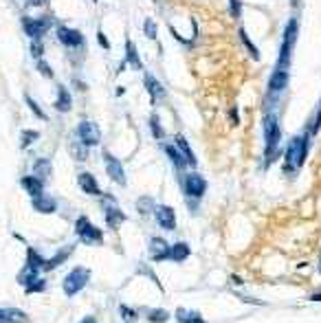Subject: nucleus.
I'll return each instance as SVG.
<instances>
[{
  "label": "nucleus",
  "mask_w": 321,
  "mask_h": 323,
  "mask_svg": "<svg viewBox=\"0 0 321 323\" xmlns=\"http://www.w3.org/2000/svg\"><path fill=\"white\" fill-rule=\"evenodd\" d=\"M154 218H156V224H159L161 229H165V231L176 229V211H174L169 205L154 207Z\"/></svg>",
  "instance_id": "10"
},
{
  "label": "nucleus",
  "mask_w": 321,
  "mask_h": 323,
  "mask_svg": "<svg viewBox=\"0 0 321 323\" xmlns=\"http://www.w3.org/2000/svg\"><path fill=\"white\" fill-rule=\"evenodd\" d=\"M104 165H106V174L110 176V180L112 182H117V185L121 187H125V169L123 165H121V161L117 156H112L108 150H104Z\"/></svg>",
  "instance_id": "8"
},
{
  "label": "nucleus",
  "mask_w": 321,
  "mask_h": 323,
  "mask_svg": "<svg viewBox=\"0 0 321 323\" xmlns=\"http://www.w3.org/2000/svg\"><path fill=\"white\" fill-rule=\"evenodd\" d=\"M280 139H282V127H280V121H277L275 114H269L264 119V141H266V148H264V156H266V163H273L277 158V148H280Z\"/></svg>",
  "instance_id": "2"
},
{
  "label": "nucleus",
  "mask_w": 321,
  "mask_h": 323,
  "mask_svg": "<svg viewBox=\"0 0 321 323\" xmlns=\"http://www.w3.org/2000/svg\"><path fill=\"white\" fill-rule=\"evenodd\" d=\"M31 207L38 213H44V216H48V213H55L57 211V203L55 198L46 196V193H42V196H35L31 198Z\"/></svg>",
  "instance_id": "16"
},
{
  "label": "nucleus",
  "mask_w": 321,
  "mask_h": 323,
  "mask_svg": "<svg viewBox=\"0 0 321 323\" xmlns=\"http://www.w3.org/2000/svg\"><path fill=\"white\" fill-rule=\"evenodd\" d=\"M205 191H207V180L203 178L198 172H189L185 174L183 178V193L189 200H201L205 196Z\"/></svg>",
  "instance_id": "6"
},
{
  "label": "nucleus",
  "mask_w": 321,
  "mask_h": 323,
  "mask_svg": "<svg viewBox=\"0 0 321 323\" xmlns=\"http://www.w3.org/2000/svg\"><path fill=\"white\" fill-rule=\"evenodd\" d=\"M20 185H22V189L29 193L31 198H35V196H42L44 193V180H40L38 176H24V178L20 180Z\"/></svg>",
  "instance_id": "19"
},
{
  "label": "nucleus",
  "mask_w": 321,
  "mask_h": 323,
  "mask_svg": "<svg viewBox=\"0 0 321 323\" xmlns=\"http://www.w3.org/2000/svg\"><path fill=\"white\" fill-rule=\"evenodd\" d=\"M24 290H27V295H33V292H44L46 290V279L44 277H35L33 282H29L27 286H24Z\"/></svg>",
  "instance_id": "31"
},
{
  "label": "nucleus",
  "mask_w": 321,
  "mask_h": 323,
  "mask_svg": "<svg viewBox=\"0 0 321 323\" xmlns=\"http://www.w3.org/2000/svg\"><path fill=\"white\" fill-rule=\"evenodd\" d=\"M51 174H53V163L48 158H38L33 163V176H38L40 180H46Z\"/></svg>",
  "instance_id": "26"
},
{
  "label": "nucleus",
  "mask_w": 321,
  "mask_h": 323,
  "mask_svg": "<svg viewBox=\"0 0 321 323\" xmlns=\"http://www.w3.org/2000/svg\"><path fill=\"white\" fill-rule=\"evenodd\" d=\"M169 242L165 237H159V235H152L150 237V257L152 262H165L169 260Z\"/></svg>",
  "instance_id": "11"
},
{
  "label": "nucleus",
  "mask_w": 321,
  "mask_h": 323,
  "mask_svg": "<svg viewBox=\"0 0 321 323\" xmlns=\"http://www.w3.org/2000/svg\"><path fill=\"white\" fill-rule=\"evenodd\" d=\"M240 40L244 42V46H246V48H249V53H251V55H253V59H260L258 46H255V44H253V42L249 40V35H246V31H244V29H240Z\"/></svg>",
  "instance_id": "37"
},
{
  "label": "nucleus",
  "mask_w": 321,
  "mask_h": 323,
  "mask_svg": "<svg viewBox=\"0 0 321 323\" xmlns=\"http://www.w3.org/2000/svg\"><path fill=\"white\" fill-rule=\"evenodd\" d=\"M174 319H176L178 323H207L205 321V316L198 312V310H194V308H176Z\"/></svg>",
  "instance_id": "20"
},
{
  "label": "nucleus",
  "mask_w": 321,
  "mask_h": 323,
  "mask_svg": "<svg viewBox=\"0 0 321 323\" xmlns=\"http://www.w3.org/2000/svg\"><path fill=\"white\" fill-rule=\"evenodd\" d=\"M308 299H310V301H321V288H319V290H314L312 295L308 297Z\"/></svg>",
  "instance_id": "45"
},
{
  "label": "nucleus",
  "mask_w": 321,
  "mask_h": 323,
  "mask_svg": "<svg viewBox=\"0 0 321 323\" xmlns=\"http://www.w3.org/2000/svg\"><path fill=\"white\" fill-rule=\"evenodd\" d=\"M57 40L62 42L64 46L69 48H77L84 44V35L77 29H69V27H57Z\"/></svg>",
  "instance_id": "12"
},
{
  "label": "nucleus",
  "mask_w": 321,
  "mask_h": 323,
  "mask_svg": "<svg viewBox=\"0 0 321 323\" xmlns=\"http://www.w3.org/2000/svg\"><path fill=\"white\" fill-rule=\"evenodd\" d=\"M143 31L150 40H156V22L152 20V18H148V20L143 22Z\"/></svg>",
  "instance_id": "38"
},
{
  "label": "nucleus",
  "mask_w": 321,
  "mask_h": 323,
  "mask_svg": "<svg viewBox=\"0 0 321 323\" xmlns=\"http://www.w3.org/2000/svg\"><path fill=\"white\" fill-rule=\"evenodd\" d=\"M31 55H33L35 59H42V55H44V46H42L40 40H33V42H31Z\"/></svg>",
  "instance_id": "39"
},
{
  "label": "nucleus",
  "mask_w": 321,
  "mask_h": 323,
  "mask_svg": "<svg viewBox=\"0 0 321 323\" xmlns=\"http://www.w3.org/2000/svg\"><path fill=\"white\" fill-rule=\"evenodd\" d=\"M319 275H321V260H319Z\"/></svg>",
  "instance_id": "47"
},
{
  "label": "nucleus",
  "mask_w": 321,
  "mask_h": 323,
  "mask_svg": "<svg viewBox=\"0 0 321 323\" xmlns=\"http://www.w3.org/2000/svg\"><path fill=\"white\" fill-rule=\"evenodd\" d=\"M24 101H27V106L31 108V112L35 114V117L38 119H42V121H46V114H44V110H42V108L38 106V101L33 99V97H29V95H24Z\"/></svg>",
  "instance_id": "35"
},
{
  "label": "nucleus",
  "mask_w": 321,
  "mask_h": 323,
  "mask_svg": "<svg viewBox=\"0 0 321 323\" xmlns=\"http://www.w3.org/2000/svg\"><path fill=\"white\" fill-rule=\"evenodd\" d=\"M154 3H156V0H154Z\"/></svg>",
  "instance_id": "49"
},
{
  "label": "nucleus",
  "mask_w": 321,
  "mask_h": 323,
  "mask_svg": "<svg viewBox=\"0 0 321 323\" xmlns=\"http://www.w3.org/2000/svg\"><path fill=\"white\" fill-rule=\"evenodd\" d=\"M169 319V312L165 308H154V310H150L148 312V321L150 323H167Z\"/></svg>",
  "instance_id": "30"
},
{
  "label": "nucleus",
  "mask_w": 321,
  "mask_h": 323,
  "mask_svg": "<svg viewBox=\"0 0 321 323\" xmlns=\"http://www.w3.org/2000/svg\"><path fill=\"white\" fill-rule=\"evenodd\" d=\"M148 123H150V130H152V137H154V139H159V141H161V139L165 137V132H163V127H161L159 114H152V117H150V121H148Z\"/></svg>",
  "instance_id": "34"
},
{
  "label": "nucleus",
  "mask_w": 321,
  "mask_h": 323,
  "mask_svg": "<svg viewBox=\"0 0 321 323\" xmlns=\"http://www.w3.org/2000/svg\"><path fill=\"white\" fill-rule=\"evenodd\" d=\"M119 314H121V319H123V323H137V319H139L137 310L130 308V306H125V303H121V306H119Z\"/></svg>",
  "instance_id": "32"
},
{
  "label": "nucleus",
  "mask_w": 321,
  "mask_h": 323,
  "mask_svg": "<svg viewBox=\"0 0 321 323\" xmlns=\"http://www.w3.org/2000/svg\"><path fill=\"white\" fill-rule=\"evenodd\" d=\"M308 134L304 137H295L293 141L288 143L286 148V154H284V172H297V169L306 163V156H308Z\"/></svg>",
  "instance_id": "1"
},
{
  "label": "nucleus",
  "mask_w": 321,
  "mask_h": 323,
  "mask_svg": "<svg viewBox=\"0 0 321 323\" xmlns=\"http://www.w3.org/2000/svg\"><path fill=\"white\" fill-rule=\"evenodd\" d=\"M44 257H42V255L35 251L33 246H27V268H33V271H42V268H44Z\"/></svg>",
  "instance_id": "27"
},
{
  "label": "nucleus",
  "mask_w": 321,
  "mask_h": 323,
  "mask_svg": "<svg viewBox=\"0 0 321 323\" xmlns=\"http://www.w3.org/2000/svg\"><path fill=\"white\" fill-rule=\"evenodd\" d=\"M93 3H97V0H93Z\"/></svg>",
  "instance_id": "48"
},
{
  "label": "nucleus",
  "mask_w": 321,
  "mask_h": 323,
  "mask_svg": "<svg viewBox=\"0 0 321 323\" xmlns=\"http://www.w3.org/2000/svg\"><path fill=\"white\" fill-rule=\"evenodd\" d=\"M75 235L82 244H88V246H99L104 242V233H101L99 227H95L93 222L88 220L86 216H80L75 220Z\"/></svg>",
  "instance_id": "4"
},
{
  "label": "nucleus",
  "mask_w": 321,
  "mask_h": 323,
  "mask_svg": "<svg viewBox=\"0 0 321 323\" xmlns=\"http://www.w3.org/2000/svg\"><path fill=\"white\" fill-rule=\"evenodd\" d=\"M73 251H75V246H73V244H71V246L59 248V251H57L55 255H53L51 260H46V262H44V268H42V271H53V268H57L59 264H64V262L71 257V253H73Z\"/></svg>",
  "instance_id": "23"
},
{
  "label": "nucleus",
  "mask_w": 321,
  "mask_h": 323,
  "mask_svg": "<svg viewBox=\"0 0 321 323\" xmlns=\"http://www.w3.org/2000/svg\"><path fill=\"white\" fill-rule=\"evenodd\" d=\"M97 40H99V44H101V46H104V48H110V44H108V40H106V35H104V33H101V31H99V33H97Z\"/></svg>",
  "instance_id": "43"
},
{
  "label": "nucleus",
  "mask_w": 321,
  "mask_h": 323,
  "mask_svg": "<svg viewBox=\"0 0 321 323\" xmlns=\"http://www.w3.org/2000/svg\"><path fill=\"white\" fill-rule=\"evenodd\" d=\"M73 108V97L66 86H57V99H55V110L57 112H69Z\"/></svg>",
  "instance_id": "25"
},
{
  "label": "nucleus",
  "mask_w": 321,
  "mask_h": 323,
  "mask_svg": "<svg viewBox=\"0 0 321 323\" xmlns=\"http://www.w3.org/2000/svg\"><path fill=\"white\" fill-rule=\"evenodd\" d=\"M125 64H130V69H135V71L143 69V62H141V57H139L137 44L132 40H125Z\"/></svg>",
  "instance_id": "24"
},
{
  "label": "nucleus",
  "mask_w": 321,
  "mask_h": 323,
  "mask_svg": "<svg viewBox=\"0 0 321 323\" xmlns=\"http://www.w3.org/2000/svg\"><path fill=\"white\" fill-rule=\"evenodd\" d=\"M288 79H290V77H288V71L275 69L273 75H271V79H269V93H273V95L282 93V90L288 86Z\"/></svg>",
  "instance_id": "18"
},
{
  "label": "nucleus",
  "mask_w": 321,
  "mask_h": 323,
  "mask_svg": "<svg viewBox=\"0 0 321 323\" xmlns=\"http://www.w3.org/2000/svg\"><path fill=\"white\" fill-rule=\"evenodd\" d=\"M0 323H29V314L18 308H0Z\"/></svg>",
  "instance_id": "21"
},
{
  "label": "nucleus",
  "mask_w": 321,
  "mask_h": 323,
  "mask_svg": "<svg viewBox=\"0 0 321 323\" xmlns=\"http://www.w3.org/2000/svg\"><path fill=\"white\" fill-rule=\"evenodd\" d=\"M40 139V132L38 130H22V141H20V145L22 148H29L31 143H35Z\"/></svg>",
  "instance_id": "36"
},
{
  "label": "nucleus",
  "mask_w": 321,
  "mask_h": 323,
  "mask_svg": "<svg viewBox=\"0 0 321 323\" xmlns=\"http://www.w3.org/2000/svg\"><path fill=\"white\" fill-rule=\"evenodd\" d=\"M319 127H321V108H319L317 117H314V123H312V130H310V134H317V132H319Z\"/></svg>",
  "instance_id": "42"
},
{
  "label": "nucleus",
  "mask_w": 321,
  "mask_h": 323,
  "mask_svg": "<svg viewBox=\"0 0 321 323\" xmlns=\"http://www.w3.org/2000/svg\"><path fill=\"white\" fill-rule=\"evenodd\" d=\"M163 150H165V154L169 156V161L174 163V167H176V169H183V167H187L185 158L180 156V152H178V148H176V145H169V143H165V145H163Z\"/></svg>",
  "instance_id": "28"
},
{
  "label": "nucleus",
  "mask_w": 321,
  "mask_h": 323,
  "mask_svg": "<svg viewBox=\"0 0 321 323\" xmlns=\"http://www.w3.org/2000/svg\"><path fill=\"white\" fill-rule=\"evenodd\" d=\"M189 255H191V248L187 242H174V244L169 246V260L176 262V264H183Z\"/></svg>",
  "instance_id": "22"
},
{
  "label": "nucleus",
  "mask_w": 321,
  "mask_h": 323,
  "mask_svg": "<svg viewBox=\"0 0 321 323\" xmlns=\"http://www.w3.org/2000/svg\"><path fill=\"white\" fill-rule=\"evenodd\" d=\"M229 114H231V123H235V125H238V123H240V117H238V110H235V108H231V112H229Z\"/></svg>",
  "instance_id": "44"
},
{
  "label": "nucleus",
  "mask_w": 321,
  "mask_h": 323,
  "mask_svg": "<svg viewBox=\"0 0 321 323\" xmlns=\"http://www.w3.org/2000/svg\"><path fill=\"white\" fill-rule=\"evenodd\" d=\"M69 150H71L73 158H77V161H86V158H88V148L82 141H71L69 143Z\"/></svg>",
  "instance_id": "29"
},
{
  "label": "nucleus",
  "mask_w": 321,
  "mask_h": 323,
  "mask_svg": "<svg viewBox=\"0 0 321 323\" xmlns=\"http://www.w3.org/2000/svg\"><path fill=\"white\" fill-rule=\"evenodd\" d=\"M297 33H299V22L297 18H290L286 24V31H284V42H282V51H280V62H277V69H288L290 64V55H293V46L297 42Z\"/></svg>",
  "instance_id": "5"
},
{
  "label": "nucleus",
  "mask_w": 321,
  "mask_h": 323,
  "mask_svg": "<svg viewBox=\"0 0 321 323\" xmlns=\"http://www.w3.org/2000/svg\"><path fill=\"white\" fill-rule=\"evenodd\" d=\"M174 145L178 148L180 156L185 158L187 167H196V165H198V158H196V154H194V150L189 148V143H187V139L183 137V134H176V139H174Z\"/></svg>",
  "instance_id": "15"
},
{
  "label": "nucleus",
  "mask_w": 321,
  "mask_h": 323,
  "mask_svg": "<svg viewBox=\"0 0 321 323\" xmlns=\"http://www.w3.org/2000/svg\"><path fill=\"white\" fill-rule=\"evenodd\" d=\"M154 207L156 205H154V200L150 196H141L137 200V209H139V213H143V216L145 213H150V211H154Z\"/></svg>",
  "instance_id": "33"
},
{
  "label": "nucleus",
  "mask_w": 321,
  "mask_h": 323,
  "mask_svg": "<svg viewBox=\"0 0 321 323\" xmlns=\"http://www.w3.org/2000/svg\"><path fill=\"white\" fill-rule=\"evenodd\" d=\"M80 323H97V319H95V316H90V314H88V316H84V319H82Z\"/></svg>",
  "instance_id": "46"
},
{
  "label": "nucleus",
  "mask_w": 321,
  "mask_h": 323,
  "mask_svg": "<svg viewBox=\"0 0 321 323\" xmlns=\"http://www.w3.org/2000/svg\"><path fill=\"white\" fill-rule=\"evenodd\" d=\"M77 185H80V189L84 193H88V196H101V187H99V182H97L95 174L80 172L77 174Z\"/></svg>",
  "instance_id": "13"
},
{
  "label": "nucleus",
  "mask_w": 321,
  "mask_h": 323,
  "mask_svg": "<svg viewBox=\"0 0 321 323\" xmlns=\"http://www.w3.org/2000/svg\"><path fill=\"white\" fill-rule=\"evenodd\" d=\"M229 14H231L233 18L242 16V3L240 0H229Z\"/></svg>",
  "instance_id": "41"
},
{
  "label": "nucleus",
  "mask_w": 321,
  "mask_h": 323,
  "mask_svg": "<svg viewBox=\"0 0 321 323\" xmlns=\"http://www.w3.org/2000/svg\"><path fill=\"white\" fill-rule=\"evenodd\" d=\"M22 27H24V33L31 40H40L48 31L51 20L48 18H22Z\"/></svg>",
  "instance_id": "9"
},
{
  "label": "nucleus",
  "mask_w": 321,
  "mask_h": 323,
  "mask_svg": "<svg viewBox=\"0 0 321 323\" xmlns=\"http://www.w3.org/2000/svg\"><path fill=\"white\" fill-rule=\"evenodd\" d=\"M143 84H145V90L150 93V97H152V101H161L165 99V88H163V84L156 79L152 73H145L143 75Z\"/></svg>",
  "instance_id": "14"
},
{
  "label": "nucleus",
  "mask_w": 321,
  "mask_h": 323,
  "mask_svg": "<svg viewBox=\"0 0 321 323\" xmlns=\"http://www.w3.org/2000/svg\"><path fill=\"white\" fill-rule=\"evenodd\" d=\"M90 282V268L86 266H75L62 282V290L66 297H75L77 292H82L86 288V284Z\"/></svg>",
  "instance_id": "3"
},
{
  "label": "nucleus",
  "mask_w": 321,
  "mask_h": 323,
  "mask_svg": "<svg viewBox=\"0 0 321 323\" xmlns=\"http://www.w3.org/2000/svg\"><path fill=\"white\" fill-rule=\"evenodd\" d=\"M75 132H77V141H82L86 148H95V145H99V141H101V130L95 121L84 119L82 123L77 125Z\"/></svg>",
  "instance_id": "7"
},
{
  "label": "nucleus",
  "mask_w": 321,
  "mask_h": 323,
  "mask_svg": "<svg viewBox=\"0 0 321 323\" xmlns=\"http://www.w3.org/2000/svg\"><path fill=\"white\" fill-rule=\"evenodd\" d=\"M38 73L40 75H44L46 79H53V71H51V66H48L44 59H38Z\"/></svg>",
  "instance_id": "40"
},
{
  "label": "nucleus",
  "mask_w": 321,
  "mask_h": 323,
  "mask_svg": "<svg viewBox=\"0 0 321 323\" xmlns=\"http://www.w3.org/2000/svg\"><path fill=\"white\" fill-rule=\"evenodd\" d=\"M104 216H106V224L110 229H119L125 222V213L117 205H104Z\"/></svg>",
  "instance_id": "17"
}]
</instances>
